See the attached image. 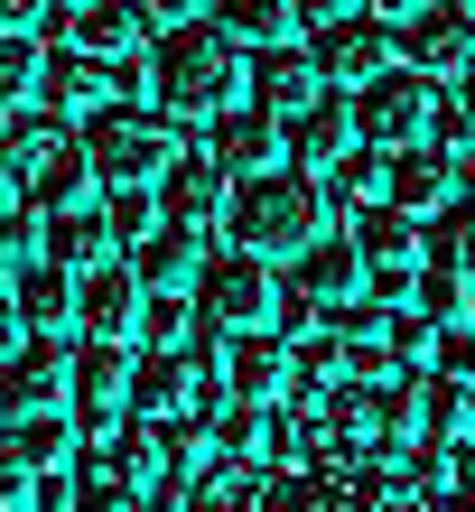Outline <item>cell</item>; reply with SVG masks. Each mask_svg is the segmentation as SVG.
Wrapping results in <instances>:
<instances>
[{"mask_svg": "<svg viewBox=\"0 0 475 512\" xmlns=\"http://www.w3.org/2000/svg\"><path fill=\"white\" fill-rule=\"evenodd\" d=\"M47 261H66V270H94V261H112V224L94 215V196H75V205H47V243H38Z\"/></svg>", "mask_w": 475, "mask_h": 512, "instance_id": "obj_27", "label": "cell"}, {"mask_svg": "<svg viewBox=\"0 0 475 512\" xmlns=\"http://www.w3.org/2000/svg\"><path fill=\"white\" fill-rule=\"evenodd\" d=\"M410 308L438 317V326L466 317V308H475V270H457V261H420V270H410Z\"/></svg>", "mask_w": 475, "mask_h": 512, "instance_id": "obj_29", "label": "cell"}, {"mask_svg": "<svg viewBox=\"0 0 475 512\" xmlns=\"http://www.w3.org/2000/svg\"><path fill=\"white\" fill-rule=\"evenodd\" d=\"M373 196L429 224L438 205L457 196V177H448V149H429V140H401V149H382V177H373Z\"/></svg>", "mask_w": 475, "mask_h": 512, "instance_id": "obj_15", "label": "cell"}, {"mask_svg": "<svg viewBox=\"0 0 475 512\" xmlns=\"http://www.w3.org/2000/svg\"><path fill=\"white\" fill-rule=\"evenodd\" d=\"M66 410H75V429H84V438H112V419L131 410V345H122V336H84Z\"/></svg>", "mask_w": 475, "mask_h": 512, "instance_id": "obj_10", "label": "cell"}, {"mask_svg": "<svg viewBox=\"0 0 475 512\" xmlns=\"http://www.w3.org/2000/svg\"><path fill=\"white\" fill-rule=\"evenodd\" d=\"M103 466L150 503L168 485V429H159V419H140V410H122V419H112V438H103Z\"/></svg>", "mask_w": 475, "mask_h": 512, "instance_id": "obj_21", "label": "cell"}, {"mask_svg": "<svg viewBox=\"0 0 475 512\" xmlns=\"http://www.w3.org/2000/svg\"><path fill=\"white\" fill-rule=\"evenodd\" d=\"M140 308H150V289H140L131 261H94L75 270V336H140Z\"/></svg>", "mask_w": 475, "mask_h": 512, "instance_id": "obj_13", "label": "cell"}, {"mask_svg": "<svg viewBox=\"0 0 475 512\" xmlns=\"http://www.w3.org/2000/svg\"><path fill=\"white\" fill-rule=\"evenodd\" d=\"M131 410L140 419H187L196 410V364H187V345H150V354H131Z\"/></svg>", "mask_w": 475, "mask_h": 512, "instance_id": "obj_18", "label": "cell"}, {"mask_svg": "<svg viewBox=\"0 0 475 512\" xmlns=\"http://www.w3.org/2000/svg\"><path fill=\"white\" fill-rule=\"evenodd\" d=\"M466 317H475V308H466Z\"/></svg>", "mask_w": 475, "mask_h": 512, "instance_id": "obj_50", "label": "cell"}, {"mask_svg": "<svg viewBox=\"0 0 475 512\" xmlns=\"http://www.w3.org/2000/svg\"><path fill=\"white\" fill-rule=\"evenodd\" d=\"M382 345H392V364H401V373H429V354H438V317L401 308V298H382Z\"/></svg>", "mask_w": 475, "mask_h": 512, "instance_id": "obj_31", "label": "cell"}, {"mask_svg": "<svg viewBox=\"0 0 475 512\" xmlns=\"http://www.w3.org/2000/svg\"><path fill=\"white\" fill-rule=\"evenodd\" d=\"M38 243H47V224H38V205H28V196H19V205H0V289H10L19 270L38 261Z\"/></svg>", "mask_w": 475, "mask_h": 512, "instance_id": "obj_32", "label": "cell"}, {"mask_svg": "<svg viewBox=\"0 0 475 512\" xmlns=\"http://www.w3.org/2000/svg\"><path fill=\"white\" fill-rule=\"evenodd\" d=\"M28 512H75V475H66V466H47L38 485H28Z\"/></svg>", "mask_w": 475, "mask_h": 512, "instance_id": "obj_39", "label": "cell"}, {"mask_svg": "<svg viewBox=\"0 0 475 512\" xmlns=\"http://www.w3.org/2000/svg\"><path fill=\"white\" fill-rule=\"evenodd\" d=\"M38 66H47V47L28 38V28H0V122H10L19 103H38Z\"/></svg>", "mask_w": 475, "mask_h": 512, "instance_id": "obj_30", "label": "cell"}, {"mask_svg": "<svg viewBox=\"0 0 475 512\" xmlns=\"http://www.w3.org/2000/svg\"><path fill=\"white\" fill-rule=\"evenodd\" d=\"M308 56H317V75H326V84H364V75L392 66V19L354 0V10H336V19H317V28H308Z\"/></svg>", "mask_w": 475, "mask_h": 512, "instance_id": "obj_9", "label": "cell"}, {"mask_svg": "<svg viewBox=\"0 0 475 512\" xmlns=\"http://www.w3.org/2000/svg\"><path fill=\"white\" fill-rule=\"evenodd\" d=\"M66 391H75L66 336H19V354L0 364V401L10 410H66Z\"/></svg>", "mask_w": 475, "mask_h": 512, "instance_id": "obj_16", "label": "cell"}, {"mask_svg": "<svg viewBox=\"0 0 475 512\" xmlns=\"http://www.w3.org/2000/svg\"><path fill=\"white\" fill-rule=\"evenodd\" d=\"M354 252H364V270H373L382 298H410V270L429 261V224L401 215V205H382V196H364V215H354Z\"/></svg>", "mask_w": 475, "mask_h": 512, "instance_id": "obj_8", "label": "cell"}, {"mask_svg": "<svg viewBox=\"0 0 475 512\" xmlns=\"http://www.w3.org/2000/svg\"><path fill=\"white\" fill-rule=\"evenodd\" d=\"M364 10H382V19H401V10H420V0H364Z\"/></svg>", "mask_w": 475, "mask_h": 512, "instance_id": "obj_46", "label": "cell"}, {"mask_svg": "<svg viewBox=\"0 0 475 512\" xmlns=\"http://www.w3.org/2000/svg\"><path fill=\"white\" fill-rule=\"evenodd\" d=\"M271 308H280V270L261 261V252H205V270H196V326L205 336H243V326H271Z\"/></svg>", "mask_w": 475, "mask_h": 512, "instance_id": "obj_6", "label": "cell"}, {"mask_svg": "<svg viewBox=\"0 0 475 512\" xmlns=\"http://www.w3.org/2000/svg\"><path fill=\"white\" fill-rule=\"evenodd\" d=\"M177 159V122L159 103H94L84 112V168L94 187H159Z\"/></svg>", "mask_w": 475, "mask_h": 512, "instance_id": "obj_4", "label": "cell"}, {"mask_svg": "<svg viewBox=\"0 0 475 512\" xmlns=\"http://www.w3.org/2000/svg\"><path fill=\"white\" fill-rule=\"evenodd\" d=\"M75 512H140V494L112 466H94V475H75Z\"/></svg>", "mask_w": 475, "mask_h": 512, "instance_id": "obj_37", "label": "cell"}, {"mask_svg": "<svg viewBox=\"0 0 475 512\" xmlns=\"http://www.w3.org/2000/svg\"><path fill=\"white\" fill-rule=\"evenodd\" d=\"M224 233L243 252H261V261H299L317 233H326V187H317L308 168H252L243 187H233Z\"/></svg>", "mask_w": 475, "mask_h": 512, "instance_id": "obj_3", "label": "cell"}, {"mask_svg": "<svg viewBox=\"0 0 475 512\" xmlns=\"http://www.w3.org/2000/svg\"><path fill=\"white\" fill-rule=\"evenodd\" d=\"M56 0H0V28H28V38H47Z\"/></svg>", "mask_w": 475, "mask_h": 512, "instance_id": "obj_40", "label": "cell"}, {"mask_svg": "<svg viewBox=\"0 0 475 512\" xmlns=\"http://www.w3.org/2000/svg\"><path fill=\"white\" fill-rule=\"evenodd\" d=\"M159 215H168V224H196V233H224V215H233V168H224V159H187V149H177L168 177H159Z\"/></svg>", "mask_w": 475, "mask_h": 512, "instance_id": "obj_14", "label": "cell"}, {"mask_svg": "<svg viewBox=\"0 0 475 512\" xmlns=\"http://www.w3.org/2000/svg\"><path fill=\"white\" fill-rule=\"evenodd\" d=\"M354 149V103H336V94H317L308 112H289V159H299L308 177H326Z\"/></svg>", "mask_w": 475, "mask_h": 512, "instance_id": "obj_24", "label": "cell"}, {"mask_svg": "<svg viewBox=\"0 0 475 512\" xmlns=\"http://www.w3.org/2000/svg\"><path fill=\"white\" fill-rule=\"evenodd\" d=\"M103 224H112V252H131V243H150V233H159V196H150V187H112V205H103Z\"/></svg>", "mask_w": 475, "mask_h": 512, "instance_id": "obj_34", "label": "cell"}, {"mask_svg": "<svg viewBox=\"0 0 475 512\" xmlns=\"http://www.w3.org/2000/svg\"><path fill=\"white\" fill-rule=\"evenodd\" d=\"M429 261H457V270H475V196H448L429 215Z\"/></svg>", "mask_w": 475, "mask_h": 512, "instance_id": "obj_33", "label": "cell"}, {"mask_svg": "<svg viewBox=\"0 0 475 512\" xmlns=\"http://www.w3.org/2000/svg\"><path fill=\"white\" fill-rule=\"evenodd\" d=\"M429 112H438V75H420V66H382L354 84V140H373V149L429 140Z\"/></svg>", "mask_w": 475, "mask_h": 512, "instance_id": "obj_7", "label": "cell"}, {"mask_svg": "<svg viewBox=\"0 0 475 512\" xmlns=\"http://www.w3.org/2000/svg\"><path fill=\"white\" fill-rule=\"evenodd\" d=\"M131 270H140V289H196V270H205V233L159 215L150 243H131Z\"/></svg>", "mask_w": 475, "mask_h": 512, "instance_id": "obj_26", "label": "cell"}, {"mask_svg": "<svg viewBox=\"0 0 475 512\" xmlns=\"http://www.w3.org/2000/svg\"><path fill=\"white\" fill-rule=\"evenodd\" d=\"M392 56L420 66V75H457L466 56H475V10H466V0H420V10H401Z\"/></svg>", "mask_w": 475, "mask_h": 512, "instance_id": "obj_11", "label": "cell"}, {"mask_svg": "<svg viewBox=\"0 0 475 512\" xmlns=\"http://www.w3.org/2000/svg\"><path fill=\"white\" fill-rule=\"evenodd\" d=\"M10 308H19V326L28 336H75V270L66 261H28L19 280H10Z\"/></svg>", "mask_w": 475, "mask_h": 512, "instance_id": "obj_20", "label": "cell"}, {"mask_svg": "<svg viewBox=\"0 0 475 512\" xmlns=\"http://www.w3.org/2000/svg\"><path fill=\"white\" fill-rule=\"evenodd\" d=\"M131 10H140V19H150V28H168V19H196V10H205V0H131Z\"/></svg>", "mask_w": 475, "mask_h": 512, "instance_id": "obj_41", "label": "cell"}, {"mask_svg": "<svg viewBox=\"0 0 475 512\" xmlns=\"http://www.w3.org/2000/svg\"><path fill=\"white\" fill-rule=\"evenodd\" d=\"M0 205H19V177H10V168H0Z\"/></svg>", "mask_w": 475, "mask_h": 512, "instance_id": "obj_47", "label": "cell"}, {"mask_svg": "<svg viewBox=\"0 0 475 512\" xmlns=\"http://www.w3.org/2000/svg\"><path fill=\"white\" fill-rule=\"evenodd\" d=\"M429 373H448V382H475V326H438V354H429Z\"/></svg>", "mask_w": 475, "mask_h": 512, "instance_id": "obj_38", "label": "cell"}, {"mask_svg": "<svg viewBox=\"0 0 475 512\" xmlns=\"http://www.w3.org/2000/svg\"><path fill=\"white\" fill-rule=\"evenodd\" d=\"M466 10H475V0H466Z\"/></svg>", "mask_w": 475, "mask_h": 512, "instance_id": "obj_49", "label": "cell"}, {"mask_svg": "<svg viewBox=\"0 0 475 512\" xmlns=\"http://www.w3.org/2000/svg\"><path fill=\"white\" fill-rule=\"evenodd\" d=\"M0 168L19 177L28 205H75L84 187H94L84 131H66V112H10V122H0Z\"/></svg>", "mask_w": 475, "mask_h": 512, "instance_id": "obj_5", "label": "cell"}, {"mask_svg": "<svg viewBox=\"0 0 475 512\" xmlns=\"http://www.w3.org/2000/svg\"><path fill=\"white\" fill-rule=\"evenodd\" d=\"M38 103L47 112H94V103H112V56H84V47L56 38V56L38 66Z\"/></svg>", "mask_w": 475, "mask_h": 512, "instance_id": "obj_22", "label": "cell"}, {"mask_svg": "<svg viewBox=\"0 0 475 512\" xmlns=\"http://www.w3.org/2000/svg\"><path fill=\"white\" fill-rule=\"evenodd\" d=\"M187 336H196V298L150 289V308H140V345H187Z\"/></svg>", "mask_w": 475, "mask_h": 512, "instance_id": "obj_36", "label": "cell"}, {"mask_svg": "<svg viewBox=\"0 0 475 512\" xmlns=\"http://www.w3.org/2000/svg\"><path fill=\"white\" fill-rule=\"evenodd\" d=\"M299 28V0H233V38L243 47H280Z\"/></svg>", "mask_w": 475, "mask_h": 512, "instance_id": "obj_35", "label": "cell"}, {"mask_svg": "<svg viewBox=\"0 0 475 512\" xmlns=\"http://www.w3.org/2000/svg\"><path fill=\"white\" fill-rule=\"evenodd\" d=\"M448 177H457V196H475V140H457V149H448Z\"/></svg>", "mask_w": 475, "mask_h": 512, "instance_id": "obj_42", "label": "cell"}, {"mask_svg": "<svg viewBox=\"0 0 475 512\" xmlns=\"http://www.w3.org/2000/svg\"><path fill=\"white\" fill-rule=\"evenodd\" d=\"M233 512H429V503L401 485L392 457H364V466H326V475L317 466H289V475L261 466Z\"/></svg>", "mask_w": 475, "mask_h": 512, "instance_id": "obj_2", "label": "cell"}, {"mask_svg": "<svg viewBox=\"0 0 475 512\" xmlns=\"http://www.w3.org/2000/svg\"><path fill=\"white\" fill-rule=\"evenodd\" d=\"M289 270H299V289L317 298V308H345V298L373 289V270H364V252H354V233H345V243H326V233H317V243L289 261Z\"/></svg>", "mask_w": 475, "mask_h": 512, "instance_id": "obj_25", "label": "cell"}, {"mask_svg": "<svg viewBox=\"0 0 475 512\" xmlns=\"http://www.w3.org/2000/svg\"><path fill=\"white\" fill-rule=\"evenodd\" d=\"M205 131H215V159H224L233 177H252V168H280V149H289V122H280L271 103H243V94H233V103H224Z\"/></svg>", "mask_w": 475, "mask_h": 512, "instance_id": "obj_17", "label": "cell"}, {"mask_svg": "<svg viewBox=\"0 0 475 512\" xmlns=\"http://www.w3.org/2000/svg\"><path fill=\"white\" fill-rule=\"evenodd\" d=\"M0 429H10V401H0Z\"/></svg>", "mask_w": 475, "mask_h": 512, "instance_id": "obj_48", "label": "cell"}, {"mask_svg": "<svg viewBox=\"0 0 475 512\" xmlns=\"http://www.w3.org/2000/svg\"><path fill=\"white\" fill-rule=\"evenodd\" d=\"M317 84H326V75H317L308 47H289V38H280V47H252V103H271L280 122L317 103Z\"/></svg>", "mask_w": 475, "mask_h": 512, "instance_id": "obj_23", "label": "cell"}, {"mask_svg": "<svg viewBox=\"0 0 475 512\" xmlns=\"http://www.w3.org/2000/svg\"><path fill=\"white\" fill-rule=\"evenodd\" d=\"M19 447V466L28 475H47V466H75V419L66 410H10V429H0Z\"/></svg>", "mask_w": 475, "mask_h": 512, "instance_id": "obj_28", "label": "cell"}, {"mask_svg": "<svg viewBox=\"0 0 475 512\" xmlns=\"http://www.w3.org/2000/svg\"><path fill=\"white\" fill-rule=\"evenodd\" d=\"M233 94H243V38L233 28H205V10L168 19L159 47H150V103L168 122H215Z\"/></svg>", "mask_w": 475, "mask_h": 512, "instance_id": "obj_1", "label": "cell"}, {"mask_svg": "<svg viewBox=\"0 0 475 512\" xmlns=\"http://www.w3.org/2000/svg\"><path fill=\"white\" fill-rule=\"evenodd\" d=\"M19 336H28V326H19V308H10V289H0V364L19 354Z\"/></svg>", "mask_w": 475, "mask_h": 512, "instance_id": "obj_43", "label": "cell"}, {"mask_svg": "<svg viewBox=\"0 0 475 512\" xmlns=\"http://www.w3.org/2000/svg\"><path fill=\"white\" fill-rule=\"evenodd\" d=\"M457 84H466V94H457V103H466V112H475V56H466V66H457Z\"/></svg>", "mask_w": 475, "mask_h": 512, "instance_id": "obj_45", "label": "cell"}, {"mask_svg": "<svg viewBox=\"0 0 475 512\" xmlns=\"http://www.w3.org/2000/svg\"><path fill=\"white\" fill-rule=\"evenodd\" d=\"M224 382L233 401H299V345L280 326H243V336H224Z\"/></svg>", "mask_w": 475, "mask_h": 512, "instance_id": "obj_12", "label": "cell"}, {"mask_svg": "<svg viewBox=\"0 0 475 512\" xmlns=\"http://www.w3.org/2000/svg\"><path fill=\"white\" fill-rule=\"evenodd\" d=\"M336 10H354V0H299V28H317V19H336Z\"/></svg>", "mask_w": 475, "mask_h": 512, "instance_id": "obj_44", "label": "cell"}, {"mask_svg": "<svg viewBox=\"0 0 475 512\" xmlns=\"http://www.w3.org/2000/svg\"><path fill=\"white\" fill-rule=\"evenodd\" d=\"M140 28H150V19H140L131 0H56L47 38H66V47H84V56H131Z\"/></svg>", "mask_w": 475, "mask_h": 512, "instance_id": "obj_19", "label": "cell"}]
</instances>
